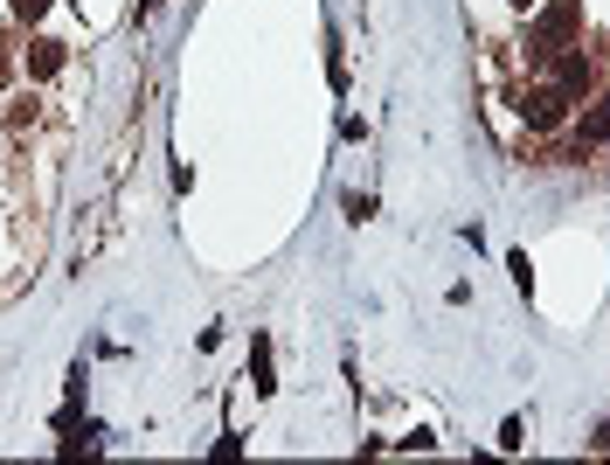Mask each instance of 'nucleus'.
Returning a JSON list of instances; mask_svg holds the SVG:
<instances>
[{"label":"nucleus","mask_w":610,"mask_h":465,"mask_svg":"<svg viewBox=\"0 0 610 465\" xmlns=\"http://www.w3.org/2000/svg\"><path fill=\"white\" fill-rule=\"evenodd\" d=\"M589 84H597V63H589V49H583V42L562 49V56H556V90L576 105V98H589Z\"/></svg>","instance_id":"7ed1b4c3"},{"label":"nucleus","mask_w":610,"mask_h":465,"mask_svg":"<svg viewBox=\"0 0 610 465\" xmlns=\"http://www.w3.org/2000/svg\"><path fill=\"white\" fill-rule=\"evenodd\" d=\"M576 42H583V0H548V8L527 22V49L534 56H562Z\"/></svg>","instance_id":"f257e3e1"},{"label":"nucleus","mask_w":610,"mask_h":465,"mask_svg":"<svg viewBox=\"0 0 610 465\" xmlns=\"http://www.w3.org/2000/svg\"><path fill=\"white\" fill-rule=\"evenodd\" d=\"M251 389H257V396H271V389H278V368H271V333H257V341H251Z\"/></svg>","instance_id":"39448f33"},{"label":"nucleus","mask_w":610,"mask_h":465,"mask_svg":"<svg viewBox=\"0 0 610 465\" xmlns=\"http://www.w3.org/2000/svg\"><path fill=\"white\" fill-rule=\"evenodd\" d=\"M22 63H28V77H56L63 70V42H28Z\"/></svg>","instance_id":"423d86ee"},{"label":"nucleus","mask_w":610,"mask_h":465,"mask_svg":"<svg viewBox=\"0 0 610 465\" xmlns=\"http://www.w3.org/2000/svg\"><path fill=\"white\" fill-rule=\"evenodd\" d=\"M597 452H610V424H603V431H597Z\"/></svg>","instance_id":"1a4fd4ad"},{"label":"nucleus","mask_w":610,"mask_h":465,"mask_svg":"<svg viewBox=\"0 0 610 465\" xmlns=\"http://www.w3.org/2000/svg\"><path fill=\"white\" fill-rule=\"evenodd\" d=\"M42 8H49V0H14V14H22V22H42Z\"/></svg>","instance_id":"6e6552de"},{"label":"nucleus","mask_w":610,"mask_h":465,"mask_svg":"<svg viewBox=\"0 0 610 465\" xmlns=\"http://www.w3.org/2000/svg\"><path fill=\"white\" fill-rule=\"evenodd\" d=\"M507 271H513V285H521V292H534V265H527V250H513V257H507Z\"/></svg>","instance_id":"0eeeda50"},{"label":"nucleus","mask_w":610,"mask_h":465,"mask_svg":"<svg viewBox=\"0 0 610 465\" xmlns=\"http://www.w3.org/2000/svg\"><path fill=\"white\" fill-rule=\"evenodd\" d=\"M610 146V98H589L583 125H576V154H603Z\"/></svg>","instance_id":"20e7f679"},{"label":"nucleus","mask_w":610,"mask_h":465,"mask_svg":"<svg viewBox=\"0 0 610 465\" xmlns=\"http://www.w3.org/2000/svg\"><path fill=\"white\" fill-rule=\"evenodd\" d=\"M507 8H521V14H527V8H534V0H507Z\"/></svg>","instance_id":"9d476101"},{"label":"nucleus","mask_w":610,"mask_h":465,"mask_svg":"<svg viewBox=\"0 0 610 465\" xmlns=\"http://www.w3.org/2000/svg\"><path fill=\"white\" fill-rule=\"evenodd\" d=\"M521 119H527V133H562V125H569V98L556 84H527L521 90Z\"/></svg>","instance_id":"f03ea898"}]
</instances>
